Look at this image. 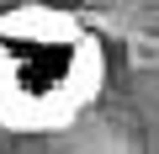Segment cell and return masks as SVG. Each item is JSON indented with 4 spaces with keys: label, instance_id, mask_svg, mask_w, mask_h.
<instances>
[{
    "label": "cell",
    "instance_id": "obj_1",
    "mask_svg": "<svg viewBox=\"0 0 159 154\" xmlns=\"http://www.w3.org/2000/svg\"><path fill=\"white\" fill-rule=\"evenodd\" d=\"M106 91V48L74 11H0V128L58 133Z\"/></svg>",
    "mask_w": 159,
    "mask_h": 154
}]
</instances>
